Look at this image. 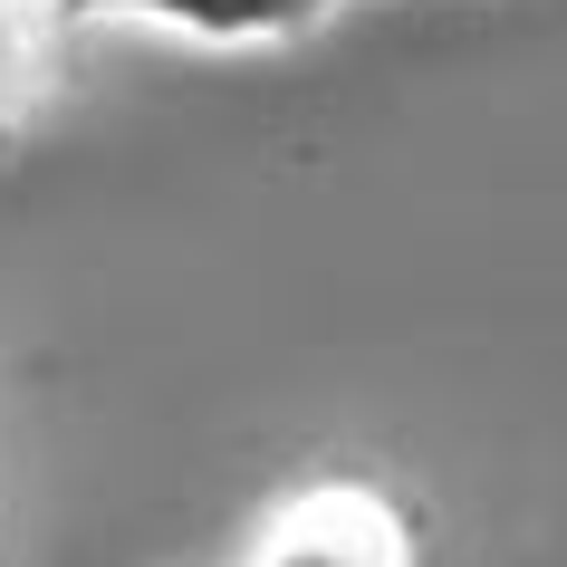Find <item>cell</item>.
<instances>
[{
	"instance_id": "3957f363",
	"label": "cell",
	"mask_w": 567,
	"mask_h": 567,
	"mask_svg": "<svg viewBox=\"0 0 567 567\" xmlns=\"http://www.w3.org/2000/svg\"><path fill=\"white\" fill-rule=\"evenodd\" d=\"M78 87V20L59 0H0V154Z\"/></svg>"
},
{
	"instance_id": "7a4b0ae2",
	"label": "cell",
	"mask_w": 567,
	"mask_h": 567,
	"mask_svg": "<svg viewBox=\"0 0 567 567\" xmlns=\"http://www.w3.org/2000/svg\"><path fill=\"white\" fill-rule=\"evenodd\" d=\"M78 30H154L183 49H221V59H269L299 49L347 10V0H59Z\"/></svg>"
},
{
	"instance_id": "6da1fadb",
	"label": "cell",
	"mask_w": 567,
	"mask_h": 567,
	"mask_svg": "<svg viewBox=\"0 0 567 567\" xmlns=\"http://www.w3.org/2000/svg\"><path fill=\"white\" fill-rule=\"evenodd\" d=\"M414 509L375 472H308L240 529L231 567H414Z\"/></svg>"
}]
</instances>
